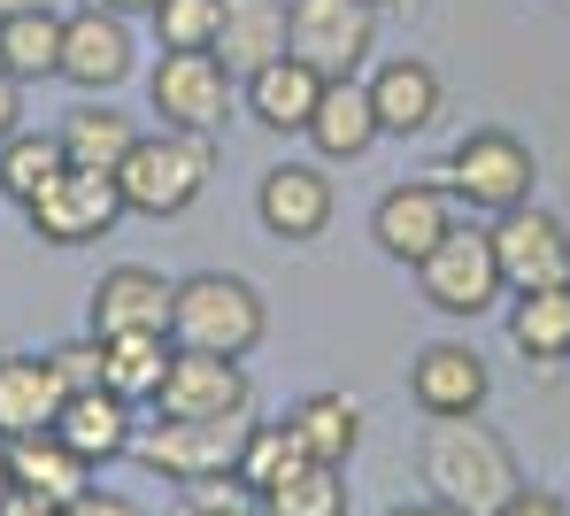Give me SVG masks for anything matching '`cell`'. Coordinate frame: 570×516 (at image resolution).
<instances>
[{"mask_svg":"<svg viewBox=\"0 0 570 516\" xmlns=\"http://www.w3.org/2000/svg\"><path fill=\"white\" fill-rule=\"evenodd\" d=\"M363 93H371V116H379L385 139H416V131H432L440 108H448V86H440V70H432L424 54H385V62H371Z\"/></svg>","mask_w":570,"mask_h":516,"instance_id":"16","label":"cell"},{"mask_svg":"<svg viewBox=\"0 0 570 516\" xmlns=\"http://www.w3.org/2000/svg\"><path fill=\"white\" fill-rule=\"evenodd\" d=\"M247 431H255V416H155V424L131 439V455H139L155 478L193 486V478H224V470H239Z\"/></svg>","mask_w":570,"mask_h":516,"instance_id":"6","label":"cell"},{"mask_svg":"<svg viewBox=\"0 0 570 516\" xmlns=\"http://www.w3.org/2000/svg\"><path fill=\"white\" fill-rule=\"evenodd\" d=\"M155 416H255V378L232 355H193V347H178L170 370H163Z\"/></svg>","mask_w":570,"mask_h":516,"instance_id":"13","label":"cell"},{"mask_svg":"<svg viewBox=\"0 0 570 516\" xmlns=\"http://www.w3.org/2000/svg\"><path fill=\"white\" fill-rule=\"evenodd\" d=\"M170 331H124V339H100V386L116 401H155L163 394V370H170Z\"/></svg>","mask_w":570,"mask_h":516,"instance_id":"25","label":"cell"},{"mask_svg":"<svg viewBox=\"0 0 570 516\" xmlns=\"http://www.w3.org/2000/svg\"><path fill=\"white\" fill-rule=\"evenodd\" d=\"M263 331H271V309H263V294L247 278H232V270H193V278H178V294H170V347L247 363L263 347Z\"/></svg>","mask_w":570,"mask_h":516,"instance_id":"2","label":"cell"},{"mask_svg":"<svg viewBox=\"0 0 570 516\" xmlns=\"http://www.w3.org/2000/svg\"><path fill=\"white\" fill-rule=\"evenodd\" d=\"M62 378L47 355H0V447L8 439H31V431H55L62 416Z\"/></svg>","mask_w":570,"mask_h":516,"instance_id":"18","label":"cell"},{"mask_svg":"<svg viewBox=\"0 0 570 516\" xmlns=\"http://www.w3.org/2000/svg\"><path fill=\"white\" fill-rule=\"evenodd\" d=\"M532 178H540L532 147H524L517 131H501V123L463 131V139L448 147V162H440V186L455 194V208H471V216H509V208H524L532 201Z\"/></svg>","mask_w":570,"mask_h":516,"instance_id":"4","label":"cell"},{"mask_svg":"<svg viewBox=\"0 0 570 516\" xmlns=\"http://www.w3.org/2000/svg\"><path fill=\"white\" fill-rule=\"evenodd\" d=\"M493 516H570V494H556V486H517Z\"/></svg>","mask_w":570,"mask_h":516,"instance_id":"34","label":"cell"},{"mask_svg":"<svg viewBox=\"0 0 570 516\" xmlns=\"http://www.w3.org/2000/svg\"><path fill=\"white\" fill-rule=\"evenodd\" d=\"M224 23V0H155V39L163 54H208Z\"/></svg>","mask_w":570,"mask_h":516,"instance_id":"32","label":"cell"},{"mask_svg":"<svg viewBox=\"0 0 570 516\" xmlns=\"http://www.w3.org/2000/svg\"><path fill=\"white\" fill-rule=\"evenodd\" d=\"M232 78H255L263 62L285 54V0H224V23H216V47H208Z\"/></svg>","mask_w":570,"mask_h":516,"instance_id":"21","label":"cell"},{"mask_svg":"<svg viewBox=\"0 0 570 516\" xmlns=\"http://www.w3.org/2000/svg\"><path fill=\"white\" fill-rule=\"evenodd\" d=\"M263 516H347V470L308 463L301 478H285L278 494H263Z\"/></svg>","mask_w":570,"mask_h":516,"instance_id":"31","label":"cell"},{"mask_svg":"<svg viewBox=\"0 0 570 516\" xmlns=\"http://www.w3.org/2000/svg\"><path fill=\"white\" fill-rule=\"evenodd\" d=\"M0 70H8L16 86H39V78L62 70V16H55L47 0L0 16Z\"/></svg>","mask_w":570,"mask_h":516,"instance_id":"26","label":"cell"},{"mask_svg":"<svg viewBox=\"0 0 570 516\" xmlns=\"http://www.w3.org/2000/svg\"><path fill=\"white\" fill-rule=\"evenodd\" d=\"M301 470H308V455H301V439H293V424H255V431H247V447H239V470H232V478H239V486H247V494H278L285 478H301Z\"/></svg>","mask_w":570,"mask_h":516,"instance_id":"30","label":"cell"},{"mask_svg":"<svg viewBox=\"0 0 570 516\" xmlns=\"http://www.w3.org/2000/svg\"><path fill=\"white\" fill-rule=\"evenodd\" d=\"M493 239V262H501V286L509 294H548V286H570V224L556 208L524 201L509 216L485 224Z\"/></svg>","mask_w":570,"mask_h":516,"instance_id":"9","label":"cell"},{"mask_svg":"<svg viewBox=\"0 0 570 516\" xmlns=\"http://www.w3.org/2000/svg\"><path fill=\"white\" fill-rule=\"evenodd\" d=\"M509 347L524 363H570V286L517 294L509 301Z\"/></svg>","mask_w":570,"mask_h":516,"instance_id":"28","label":"cell"},{"mask_svg":"<svg viewBox=\"0 0 570 516\" xmlns=\"http://www.w3.org/2000/svg\"><path fill=\"white\" fill-rule=\"evenodd\" d=\"M70 162H62V139L55 131H16L8 147H0V201H39V186H55Z\"/></svg>","mask_w":570,"mask_h":516,"instance_id":"29","label":"cell"},{"mask_svg":"<svg viewBox=\"0 0 570 516\" xmlns=\"http://www.w3.org/2000/svg\"><path fill=\"white\" fill-rule=\"evenodd\" d=\"M216 178V139L200 131H139V147L116 170L124 216H186Z\"/></svg>","mask_w":570,"mask_h":516,"instance_id":"3","label":"cell"},{"mask_svg":"<svg viewBox=\"0 0 570 516\" xmlns=\"http://www.w3.org/2000/svg\"><path fill=\"white\" fill-rule=\"evenodd\" d=\"M385 516H463L455 502H440V494H424V502H393Z\"/></svg>","mask_w":570,"mask_h":516,"instance_id":"38","label":"cell"},{"mask_svg":"<svg viewBox=\"0 0 570 516\" xmlns=\"http://www.w3.org/2000/svg\"><path fill=\"white\" fill-rule=\"evenodd\" d=\"M332 208H340V194H332L324 162H271L263 186H255V216H263V231H271V239H293V247L324 239Z\"/></svg>","mask_w":570,"mask_h":516,"instance_id":"15","label":"cell"},{"mask_svg":"<svg viewBox=\"0 0 570 516\" xmlns=\"http://www.w3.org/2000/svg\"><path fill=\"white\" fill-rule=\"evenodd\" d=\"M285 54L308 62L324 86L363 78L379 54V8L371 0H285Z\"/></svg>","mask_w":570,"mask_h":516,"instance_id":"5","label":"cell"},{"mask_svg":"<svg viewBox=\"0 0 570 516\" xmlns=\"http://www.w3.org/2000/svg\"><path fill=\"white\" fill-rule=\"evenodd\" d=\"M316 101H324V78H316L308 62H293V54L263 62L255 78H239V108H247L263 131H308Z\"/></svg>","mask_w":570,"mask_h":516,"instance_id":"19","label":"cell"},{"mask_svg":"<svg viewBox=\"0 0 570 516\" xmlns=\"http://www.w3.org/2000/svg\"><path fill=\"white\" fill-rule=\"evenodd\" d=\"M493 394V370L471 339H432L409 355V401L424 416H478Z\"/></svg>","mask_w":570,"mask_h":516,"instance_id":"14","label":"cell"},{"mask_svg":"<svg viewBox=\"0 0 570 516\" xmlns=\"http://www.w3.org/2000/svg\"><path fill=\"white\" fill-rule=\"evenodd\" d=\"M416 463H424V486H432L440 502H455L463 516H493L524 486L517 447H509L493 424H478V416H432Z\"/></svg>","mask_w":570,"mask_h":516,"instance_id":"1","label":"cell"},{"mask_svg":"<svg viewBox=\"0 0 570 516\" xmlns=\"http://www.w3.org/2000/svg\"><path fill=\"white\" fill-rule=\"evenodd\" d=\"M55 139H62V162H78V170H124V155L139 147V123L108 101H78Z\"/></svg>","mask_w":570,"mask_h":516,"instance_id":"24","label":"cell"},{"mask_svg":"<svg viewBox=\"0 0 570 516\" xmlns=\"http://www.w3.org/2000/svg\"><path fill=\"white\" fill-rule=\"evenodd\" d=\"M8 470H16V486H31V494H47V502H62V509L94 486V463H86V455H70L55 431L8 439Z\"/></svg>","mask_w":570,"mask_h":516,"instance_id":"27","label":"cell"},{"mask_svg":"<svg viewBox=\"0 0 570 516\" xmlns=\"http://www.w3.org/2000/svg\"><path fill=\"white\" fill-rule=\"evenodd\" d=\"M131 62H139V47H131V23L116 16V8H70L62 16V86H78V93H116L124 78H131Z\"/></svg>","mask_w":570,"mask_h":516,"instance_id":"12","label":"cell"},{"mask_svg":"<svg viewBox=\"0 0 570 516\" xmlns=\"http://www.w3.org/2000/svg\"><path fill=\"white\" fill-rule=\"evenodd\" d=\"M301 139L316 147V162H363V155L379 147L385 131H379V116H371V93H363L355 78H332Z\"/></svg>","mask_w":570,"mask_h":516,"instance_id":"20","label":"cell"},{"mask_svg":"<svg viewBox=\"0 0 570 516\" xmlns=\"http://www.w3.org/2000/svg\"><path fill=\"white\" fill-rule=\"evenodd\" d=\"M55 439L70 447V455H86V463H116V455H131V401H116L108 386L94 394H70L62 416H55Z\"/></svg>","mask_w":570,"mask_h":516,"instance_id":"22","label":"cell"},{"mask_svg":"<svg viewBox=\"0 0 570 516\" xmlns=\"http://www.w3.org/2000/svg\"><path fill=\"white\" fill-rule=\"evenodd\" d=\"M455 224H463V216H455V194L440 186V170H432V178H401V186H385L379 208H371V239H379V255L409 262V270H416Z\"/></svg>","mask_w":570,"mask_h":516,"instance_id":"11","label":"cell"},{"mask_svg":"<svg viewBox=\"0 0 570 516\" xmlns=\"http://www.w3.org/2000/svg\"><path fill=\"white\" fill-rule=\"evenodd\" d=\"M31 216V239L47 247H86V239H108L124 224V194H116V170H62L55 186H39V201H23Z\"/></svg>","mask_w":570,"mask_h":516,"instance_id":"10","label":"cell"},{"mask_svg":"<svg viewBox=\"0 0 570 516\" xmlns=\"http://www.w3.org/2000/svg\"><path fill=\"white\" fill-rule=\"evenodd\" d=\"M170 294H178V278H163V270H147V262H116V270H100L94 286V339H124V331H170Z\"/></svg>","mask_w":570,"mask_h":516,"instance_id":"17","label":"cell"},{"mask_svg":"<svg viewBox=\"0 0 570 516\" xmlns=\"http://www.w3.org/2000/svg\"><path fill=\"white\" fill-rule=\"evenodd\" d=\"M16 131H23V86H16V78L0 70V147H8Z\"/></svg>","mask_w":570,"mask_h":516,"instance_id":"36","label":"cell"},{"mask_svg":"<svg viewBox=\"0 0 570 516\" xmlns=\"http://www.w3.org/2000/svg\"><path fill=\"white\" fill-rule=\"evenodd\" d=\"M285 424H293L301 455L324 463V470H347L355 447H363V401H355V394H308V401H293Z\"/></svg>","mask_w":570,"mask_h":516,"instance_id":"23","label":"cell"},{"mask_svg":"<svg viewBox=\"0 0 570 516\" xmlns=\"http://www.w3.org/2000/svg\"><path fill=\"white\" fill-rule=\"evenodd\" d=\"M100 8H116V16H155V0H100Z\"/></svg>","mask_w":570,"mask_h":516,"instance_id":"39","label":"cell"},{"mask_svg":"<svg viewBox=\"0 0 570 516\" xmlns=\"http://www.w3.org/2000/svg\"><path fill=\"white\" fill-rule=\"evenodd\" d=\"M62 516H147V509H139L131 494H108V486H86V494H78V502H70Z\"/></svg>","mask_w":570,"mask_h":516,"instance_id":"35","label":"cell"},{"mask_svg":"<svg viewBox=\"0 0 570 516\" xmlns=\"http://www.w3.org/2000/svg\"><path fill=\"white\" fill-rule=\"evenodd\" d=\"M178 516H193V509H178Z\"/></svg>","mask_w":570,"mask_h":516,"instance_id":"43","label":"cell"},{"mask_svg":"<svg viewBox=\"0 0 570 516\" xmlns=\"http://www.w3.org/2000/svg\"><path fill=\"white\" fill-rule=\"evenodd\" d=\"M0 516H62V502H47V494H31V486H16V494L0 502Z\"/></svg>","mask_w":570,"mask_h":516,"instance_id":"37","label":"cell"},{"mask_svg":"<svg viewBox=\"0 0 570 516\" xmlns=\"http://www.w3.org/2000/svg\"><path fill=\"white\" fill-rule=\"evenodd\" d=\"M16 8H31V0H0V16H16Z\"/></svg>","mask_w":570,"mask_h":516,"instance_id":"41","label":"cell"},{"mask_svg":"<svg viewBox=\"0 0 570 516\" xmlns=\"http://www.w3.org/2000/svg\"><path fill=\"white\" fill-rule=\"evenodd\" d=\"M47 363H55L62 394H94V386H100V339H94V331H86V339H70V347H55Z\"/></svg>","mask_w":570,"mask_h":516,"instance_id":"33","label":"cell"},{"mask_svg":"<svg viewBox=\"0 0 570 516\" xmlns=\"http://www.w3.org/2000/svg\"><path fill=\"white\" fill-rule=\"evenodd\" d=\"M371 8H416V0H371Z\"/></svg>","mask_w":570,"mask_h":516,"instance_id":"42","label":"cell"},{"mask_svg":"<svg viewBox=\"0 0 570 516\" xmlns=\"http://www.w3.org/2000/svg\"><path fill=\"white\" fill-rule=\"evenodd\" d=\"M147 108L163 116V131H200L216 139L239 108V78L216 62V54H163L147 70Z\"/></svg>","mask_w":570,"mask_h":516,"instance_id":"8","label":"cell"},{"mask_svg":"<svg viewBox=\"0 0 570 516\" xmlns=\"http://www.w3.org/2000/svg\"><path fill=\"white\" fill-rule=\"evenodd\" d=\"M16 494V470H8V447H0V502Z\"/></svg>","mask_w":570,"mask_h":516,"instance_id":"40","label":"cell"},{"mask_svg":"<svg viewBox=\"0 0 570 516\" xmlns=\"http://www.w3.org/2000/svg\"><path fill=\"white\" fill-rule=\"evenodd\" d=\"M416 294L440 316H455V324H478L485 309H501L509 286H501V262H493L485 224H455V231L416 262Z\"/></svg>","mask_w":570,"mask_h":516,"instance_id":"7","label":"cell"}]
</instances>
